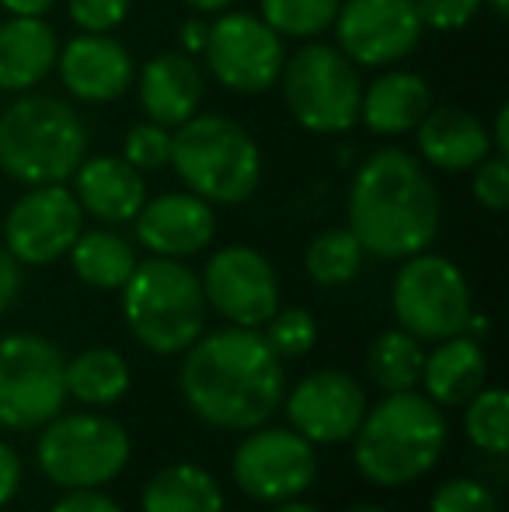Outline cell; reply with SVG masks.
Here are the masks:
<instances>
[{"label": "cell", "instance_id": "39", "mask_svg": "<svg viewBox=\"0 0 509 512\" xmlns=\"http://www.w3.org/2000/svg\"><path fill=\"white\" fill-rule=\"evenodd\" d=\"M18 488H21V457L14 446H7L0 439V509L18 495Z\"/></svg>", "mask_w": 509, "mask_h": 512}, {"label": "cell", "instance_id": "7", "mask_svg": "<svg viewBox=\"0 0 509 512\" xmlns=\"http://www.w3.org/2000/svg\"><path fill=\"white\" fill-rule=\"evenodd\" d=\"M283 105L300 129L318 136H339L360 122L363 81L356 63L328 42H307L283 60L279 70Z\"/></svg>", "mask_w": 509, "mask_h": 512}, {"label": "cell", "instance_id": "24", "mask_svg": "<svg viewBox=\"0 0 509 512\" xmlns=\"http://www.w3.org/2000/svg\"><path fill=\"white\" fill-rule=\"evenodd\" d=\"M433 108V91L426 77L412 70H387L360 98V122L377 136H401L412 133L422 115Z\"/></svg>", "mask_w": 509, "mask_h": 512}, {"label": "cell", "instance_id": "11", "mask_svg": "<svg viewBox=\"0 0 509 512\" xmlns=\"http://www.w3.org/2000/svg\"><path fill=\"white\" fill-rule=\"evenodd\" d=\"M203 56L220 88L234 95H262L276 88L286 49L258 14L220 11V18L206 25Z\"/></svg>", "mask_w": 509, "mask_h": 512}, {"label": "cell", "instance_id": "33", "mask_svg": "<svg viewBox=\"0 0 509 512\" xmlns=\"http://www.w3.org/2000/svg\"><path fill=\"white\" fill-rule=\"evenodd\" d=\"M123 157L136 171H161L171 164V129L161 122H136L123 140Z\"/></svg>", "mask_w": 509, "mask_h": 512}, {"label": "cell", "instance_id": "2", "mask_svg": "<svg viewBox=\"0 0 509 512\" xmlns=\"http://www.w3.org/2000/svg\"><path fill=\"white\" fill-rule=\"evenodd\" d=\"M440 192L419 157L384 147L360 164L349 185V230L377 258L429 251L440 234Z\"/></svg>", "mask_w": 509, "mask_h": 512}, {"label": "cell", "instance_id": "22", "mask_svg": "<svg viewBox=\"0 0 509 512\" xmlns=\"http://www.w3.org/2000/svg\"><path fill=\"white\" fill-rule=\"evenodd\" d=\"M489 377V359L478 338L454 335L443 338L422 363V380L426 398L440 408H461L485 387Z\"/></svg>", "mask_w": 509, "mask_h": 512}, {"label": "cell", "instance_id": "21", "mask_svg": "<svg viewBox=\"0 0 509 512\" xmlns=\"http://www.w3.org/2000/svg\"><path fill=\"white\" fill-rule=\"evenodd\" d=\"M136 91L150 122L175 129L203 105V70L189 53H157L140 70Z\"/></svg>", "mask_w": 509, "mask_h": 512}, {"label": "cell", "instance_id": "20", "mask_svg": "<svg viewBox=\"0 0 509 512\" xmlns=\"http://www.w3.org/2000/svg\"><path fill=\"white\" fill-rule=\"evenodd\" d=\"M70 178H74V196L81 209L102 223H133V216L147 203L143 171H136L126 157H84Z\"/></svg>", "mask_w": 509, "mask_h": 512}, {"label": "cell", "instance_id": "26", "mask_svg": "<svg viewBox=\"0 0 509 512\" xmlns=\"http://www.w3.org/2000/svg\"><path fill=\"white\" fill-rule=\"evenodd\" d=\"M67 255L77 279L88 283L91 290H105V293L123 290L126 279L136 269L133 244L126 237L112 234V230H81Z\"/></svg>", "mask_w": 509, "mask_h": 512}, {"label": "cell", "instance_id": "3", "mask_svg": "<svg viewBox=\"0 0 509 512\" xmlns=\"http://www.w3.org/2000/svg\"><path fill=\"white\" fill-rule=\"evenodd\" d=\"M447 450V418L436 401L415 391H394L367 408L353 432V464L370 485H412L436 467Z\"/></svg>", "mask_w": 509, "mask_h": 512}, {"label": "cell", "instance_id": "18", "mask_svg": "<svg viewBox=\"0 0 509 512\" xmlns=\"http://www.w3.org/2000/svg\"><path fill=\"white\" fill-rule=\"evenodd\" d=\"M136 241L161 258H189L203 251L217 234V216L206 199L192 192H164L147 199L133 216Z\"/></svg>", "mask_w": 509, "mask_h": 512}, {"label": "cell", "instance_id": "23", "mask_svg": "<svg viewBox=\"0 0 509 512\" xmlns=\"http://www.w3.org/2000/svg\"><path fill=\"white\" fill-rule=\"evenodd\" d=\"M60 39L42 18H11L0 25V91L25 95L56 67Z\"/></svg>", "mask_w": 509, "mask_h": 512}, {"label": "cell", "instance_id": "29", "mask_svg": "<svg viewBox=\"0 0 509 512\" xmlns=\"http://www.w3.org/2000/svg\"><path fill=\"white\" fill-rule=\"evenodd\" d=\"M363 244L349 227H328L304 248V269L318 286H346L363 269Z\"/></svg>", "mask_w": 509, "mask_h": 512}, {"label": "cell", "instance_id": "38", "mask_svg": "<svg viewBox=\"0 0 509 512\" xmlns=\"http://www.w3.org/2000/svg\"><path fill=\"white\" fill-rule=\"evenodd\" d=\"M49 512H123V506L98 488H70L63 499L53 502Z\"/></svg>", "mask_w": 509, "mask_h": 512}, {"label": "cell", "instance_id": "30", "mask_svg": "<svg viewBox=\"0 0 509 512\" xmlns=\"http://www.w3.org/2000/svg\"><path fill=\"white\" fill-rule=\"evenodd\" d=\"M342 0H262L258 18L279 35V39H318L328 32L339 14Z\"/></svg>", "mask_w": 509, "mask_h": 512}, {"label": "cell", "instance_id": "37", "mask_svg": "<svg viewBox=\"0 0 509 512\" xmlns=\"http://www.w3.org/2000/svg\"><path fill=\"white\" fill-rule=\"evenodd\" d=\"M133 0H67L70 21L81 32H112L126 21Z\"/></svg>", "mask_w": 509, "mask_h": 512}, {"label": "cell", "instance_id": "12", "mask_svg": "<svg viewBox=\"0 0 509 512\" xmlns=\"http://www.w3.org/2000/svg\"><path fill=\"white\" fill-rule=\"evenodd\" d=\"M318 478V453L293 429H252L234 453V481L255 502H286L304 495Z\"/></svg>", "mask_w": 509, "mask_h": 512}, {"label": "cell", "instance_id": "28", "mask_svg": "<svg viewBox=\"0 0 509 512\" xmlns=\"http://www.w3.org/2000/svg\"><path fill=\"white\" fill-rule=\"evenodd\" d=\"M422 363H426V349L415 335L405 328L381 331L367 352V370L381 391H415L422 380Z\"/></svg>", "mask_w": 509, "mask_h": 512}, {"label": "cell", "instance_id": "4", "mask_svg": "<svg viewBox=\"0 0 509 512\" xmlns=\"http://www.w3.org/2000/svg\"><path fill=\"white\" fill-rule=\"evenodd\" d=\"M88 157V126L74 105L21 95L0 112V171L21 185H63Z\"/></svg>", "mask_w": 509, "mask_h": 512}, {"label": "cell", "instance_id": "9", "mask_svg": "<svg viewBox=\"0 0 509 512\" xmlns=\"http://www.w3.org/2000/svg\"><path fill=\"white\" fill-rule=\"evenodd\" d=\"M391 310L419 342H443L464 335L471 317V286L450 258L419 251L408 255L394 276Z\"/></svg>", "mask_w": 509, "mask_h": 512}, {"label": "cell", "instance_id": "10", "mask_svg": "<svg viewBox=\"0 0 509 512\" xmlns=\"http://www.w3.org/2000/svg\"><path fill=\"white\" fill-rule=\"evenodd\" d=\"M63 352L42 335L0 338V429H42L67 401Z\"/></svg>", "mask_w": 509, "mask_h": 512}, {"label": "cell", "instance_id": "43", "mask_svg": "<svg viewBox=\"0 0 509 512\" xmlns=\"http://www.w3.org/2000/svg\"><path fill=\"white\" fill-rule=\"evenodd\" d=\"M492 150L496 154H509V105L499 108V115H496V129H492Z\"/></svg>", "mask_w": 509, "mask_h": 512}, {"label": "cell", "instance_id": "42", "mask_svg": "<svg viewBox=\"0 0 509 512\" xmlns=\"http://www.w3.org/2000/svg\"><path fill=\"white\" fill-rule=\"evenodd\" d=\"M178 42H182V53L189 56H199L203 53V42H206V25L203 18H189L178 32Z\"/></svg>", "mask_w": 509, "mask_h": 512}, {"label": "cell", "instance_id": "34", "mask_svg": "<svg viewBox=\"0 0 509 512\" xmlns=\"http://www.w3.org/2000/svg\"><path fill=\"white\" fill-rule=\"evenodd\" d=\"M429 512H503L499 495L485 481L450 478L429 499Z\"/></svg>", "mask_w": 509, "mask_h": 512}, {"label": "cell", "instance_id": "46", "mask_svg": "<svg viewBox=\"0 0 509 512\" xmlns=\"http://www.w3.org/2000/svg\"><path fill=\"white\" fill-rule=\"evenodd\" d=\"M485 4H489L492 11L499 14V18H506V11H509V0H485Z\"/></svg>", "mask_w": 509, "mask_h": 512}, {"label": "cell", "instance_id": "25", "mask_svg": "<svg viewBox=\"0 0 509 512\" xmlns=\"http://www.w3.org/2000/svg\"><path fill=\"white\" fill-rule=\"evenodd\" d=\"M143 512H224V488L199 464H168L147 481Z\"/></svg>", "mask_w": 509, "mask_h": 512}, {"label": "cell", "instance_id": "16", "mask_svg": "<svg viewBox=\"0 0 509 512\" xmlns=\"http://www.w3.org/2000/svg\"><path fill=\"white\" fill-rule=\"evenodd\" d=\"M367 415V391L353 373L314 370L286 398L290 429L314 446L349 443Z\"/></svg>", "mask_w": 509, "mask_h": 512}, {"label": "cell", "instance_id": "27", "mask_svg": "<svg viewBox=\"0 0 509 512\" xmlns=\"http://www.w3.org/2000/svg\"><path fill=\"white\" fill-rule=\"evenodd\" d=\"M63 380H67V398H77L88 408H109L119 398H126L129 363L116 349L95 345V349H84L70 359Z\"/></svg>", "mask_w": 509, "mask_h": 512}, {"label": "cell", "instance_id": "17", "mask_svg": "<svg viewBox=\"0 0 509 512\" xmlns=\"http://www.w3.org/2000/svg\"><path fill=\"white\" fill-rule=\"evenodd\" d=\"M60 81L77 102L109 105L133 88V56L109 32H84L70 39L56 56Z\"/></svg>", "mask_w": 509, "mask_h": 512}, {"label": "cell", "instance_id": "35", "mask_svg": "<svg viewBox=\"0 0 509 512\" xmlns=\"http://www.w3.org/2000/svg\"><path fill=\"white\" fill-rule=\"evenodd\" d=\"M471 192L489 213H503L509 206V161L503 154H489L471 168Z\"/></svg>", "mask_w": 509, "mask_h": 512}, {"label": "cell", "instance_id": "14", "mask_svg": "<svg viewBox=\"0 0 509 512\" xmlns=\"http://www.w3.org/2000/svg\"><path fill=\"white\" fill-rule=\"evenodd\" d=\"M84 230V209L63 185H32L4 216V248L21 265H53Z\"/></svg>", "mask_w": 509, "mask_h": 512}, {"label": "cell", "instance_id": "31", "mask_svg": "<svg viewBox=\"0 0 509 512\" xmlns=\"http://www.w3.org/2000/svg\"><path fill=\"white\" fill-rule=\"evenodd\" d=\"M464 432L482 453L503 457L509 446V398L503 387H482L464 405Z\"/></svg>", "mask_w": 509, "mask_h": 512}, {"label": "cell", "instance_id": "13", "mask_svg": "<svg viewBox=\"0 0 509 512\" xmlns=\"http://www.w3.org/2000/svg\"><path fill=\"white\" fill-rule=\"evenodd\" d=\"M206 307L238 328H262L279 310V276L262 251L248 244H227L210 255L203 269Z\"/></svg>", "mask_w": 509, "mask_h": 512}, {"label": "cell", "instance_id": "41", "mask_svg": "<svg viewBox=\"0 0 509 512\" xmlns=\"http://www.w3.org/2000/svg\"><path fill=\"white\" fill-rule=\"evenodd\" d=\"M0 7L11 18H46L56 7V0H0Z\"/></svg>", "mask_w": 509, "mask_h": 512}, {"label": "cell", "instance_id": "19", "mask_svg": "<svg viewBox=\"0 0 509 512\" xmlns=\"http://www.w3.org/2000/svg\"><path fill=\"white\" fill-rule=\"evenodd\" d=\"M412 133L422 161L436 171H447V175L471 171L475 164H482L492 154L489 129L468 108H454V105L429 108Z\"/></svg>", "mask_w": 509, "mask_h": 512}, {"label": "cell", "instance_id": "36", "mask_svg": "<svg viewBox=\"0 0 509 512\" xmlns=\"http://www.w3.org/2000/svg\"><path fill=\"white\" fill-rule=\"evenodd\" d=\"M485 0H415L422 28L433 32H461L464 25L475 21V14L482 11Z\"/></svg>", "mask_w": 509, "mask_h": 512}, {"label": "cell", "instance_id": "47", "mask_svg": "<svg viewBox=\"0 0 509 512\" xmlns=\"http://www.w3.org/2000/svg\"><path fill=\"white\" fill-rule=\"evenodd\" d=\"M349 512H387V509H381V506H353Z\"/></svg>", "mask_w": 509, "mask_h": 512}, {"label": "cell", "instance_id": "5", "mask_svg": "<svg viewBox=\"0 0 509 512\" xmlns=\"http://www.w3.org/2000/svg\"><path fill=\"white\" fill-rule=\"evenodd\" d=\"M171 168L192 196L210 206H238L262 182V150L241 122L196 112L171 133Z\"/></svg>", "mask_w": 509, "mask_h": 512}, {"label": "cell", "instance_id": "40", "mask_svg": "<svg viewBox=\"0 0 509 512\" xmlns=\"http://www.w3.org/2000/svg\"><path fill=\"white\" fill-rule=\"evenodd\" d=\"M21 283H25L21 279V262L7 248H0V314L18 300Z\"/></svg>", "mask_w": 509, "mask_h": 512}, {"label": "cell", "instance_id": "8", "mask_svg": "<svg viewBox=\"0 0 509 512\" xmlns=\"http://www.w3.org/2000/svg\"><path fill=\"white\" fill-rule=\"evenodd\" d=\"M133 443L123 422L98 411L56 415L35 439L39 471L60 488H102L126 471Z\"/></svg>", "mask_w": 509, "mask_h": 512}, {"label": "cell", "instance_id": "45", "mask_svg": "<svg viewBox=\"0 0 509 512\" xmlns=\"http://www.w3.org/2000/svg\"><path fill=\"white\" fill-rule=\"evenodd\" d=\"M272 512H321L318 506H311V502H304L297 495V499H286V502H276V506H272Z\"/></svg>", "mask_w": 509, "mask_h": 512}, {"label": "cell", "instance_id": "1", "mask_svg": "<svg viewBox=\"0 0 509 512\" xmlns=\"http://www.w3.org/2000/svg\"><path fill=\"white\" fill-rule=\"evenodd\" d=\"M182 398L206 425L252 432L283 405V359L258 328H231L199 335L185 349Z\"/></svg>", "mask_w": 509, "mask_h": 512}, {"label": "cell", "instance_id": "15", "mask_svg": "<svg viewBox=\"0 0 509 512\" xmlns=\"http://www.w3.org/2000/svg\"><path fill=\"white\" fill-rule=\"evenodd\" d=\"M339 49L356 67H391L422 39L415 0H346L332 21Z\"/></svg>", "mask_w": 509, "mask_h": 512}, {"label": "cell", "instance_id": "44", "mask_svg": "<svg viewBox=\"0 0 509 512\" xmlns=\"http://www.w3.org/2000/svg\"><path fill=\"white\" fill-rule=\"evenodd\" d=\"M185 4H189L192 11H199V14H220V11H227L234 0H185Z\"/></svg>", "mask_w": 509, "mask_h": 512}, {"label": "cell", "instance_id": "32", "mask_svg": "<svg viewBox=\"0 0 509 512\" xmlns=\"http://www.w3.org/2000/svg\"><path fill=\"white\" fill-rule=\"evenodd\" d=\"M265 342L276 352L279 359H297L304 352L314 349L318 342V321H314L311 310L304 307H286L265 321Z\"/></svg>", "mask_w": 509, "mask_h": 512}, {"label": "cell", "instance_id": "6", "mask_svg": "<svg viewBox=\"0 0 509 512\" xmlns=\"http://www.w3.org/2000/svg\"><path fill=\"white\" fill-rule=\"evenodd\" d=\"M123 314L133 338L154 356L185 352L206 328V297L199 276L182 258L136 262L123 286Z\"/></svg>", "mask_w": 509, "mask_h": 512}]
</instances>
